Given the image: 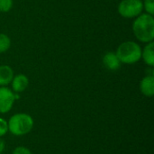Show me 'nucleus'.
<instances>
[{
  "instance_id": "f257e3e1",
  "label": "nucleus",
  "mask_w": 154,
  "mask_h": 154,
  "mask_svg": "<svg viewBox=\"0 0 154 154\" xmlns=\"http://www.w3.org/2000/svg\"><path fill=\"white\" fill-rule=\"evenodd\" d=\"M133 32L137 40L142 42H151L154 39L153 15L141 14L133 23Z\"/></svg>"
},
{
  "instance_id": "f03ea898",
  "label": "nucleus",
  "mask_w": 154,
  "mask_h": 154,
  "mask_svg": "<svg viewBox=\"0 0 154 154\" xmlns=\"http://www.w3.org/2000/svg\"><path fill=\"white\" fill-rule=\"evenodd\" d=\"M8 131L15 136H23L29 134L34 125L32 117L24 113H18L12 116L7 122Z\"/></svg>"
},
{
  "instance_id": "7ed1b4c3",
  "label": "nucleus",
  "mask_w": 154,
  "mask_h": 154,
  "mask_svg": "<svg viewBox=\"0 0 154 154\" xmlns=\"http://www.w3.org/2000/svg\"><path fill=\"white\" fill-rule=\"evenodd\" d=\"M116 54L121 63L134 64L142 58V48L135 42L127 41L118 46Z\"/></svg>"
},
{
  "instance_id": "20e7f679",
  "label": "nucleus",
  "mask_w": 154,
  "mask_h": 154,
  "mask_svg": "<svg viewBox=\"0 0 154 154\" xmlns=\"http://www.w3.org/2000/svg\"><path fill=\"white\" fill-rule=\"evenodd\" d=\"M143 10L141 0H122L118 5V13L125 18H134L139 16Z\"/></svg>"
},
{
  "instance_id": "39448f33",
  "label": "nucleus",
  "mask_w": 154,
  "mask_h": 154,
  "mask_svg": "<svg viewBox=\"0 0 154 154\" xmlns=\"http://www.w3.org/2000/svg\"><path fill=\"white\" fill-rule=\"evenodd\" d=\"M19 96L6 87H0V114L8 113Z\"/></svg>"
},
{
  "instance_id": "423d86ee",
  "label": "nucleus",
  "mask_w": 154,
  "mask_h": 154,
  "mask_svg": "<svg viewBox=\"0 0 154 154\" xmlns=\"http://www.w3.org/2000/svg\"><path fill=\"white\" fill-rule=\"evenodd\" d=\"M140 90L145 97H152L154 95V76H145L140 83Z\"/></svg>"
},
{
  "instance_id": "0eeeda50",
  "label": "nucleus",
  "mask_w": 154,
  "mask_h": 154,
  "mask_svg": "<svg viewBox=\"0 0 154 154\" xmlns=\"http://www.w3.org/2000/svg\"><path fill=\"white\" fill-rule=\"evenodd\" d=\"M11 83H12L13 90L15 93H21L27 88L29 85V79L25 75L19 74L13 78V80Z\"/></svg>"
},
{
  "instance_id": "6e6552de",
  "label": "nucleus",
  "mask_w": 154,
  "mask_h": 154,
  "mask_svg": "<svg viewBox=\"0 0 154 154\" xmlns=\"http://www.w3.org/2000/svg\"><path fill=\"white\" fill-rule=\"evenodd\" d=\"M103 63L109 70H116L121 67V61L115 52H107L103 57Z\"/></svg>"
},
{
  "instance_id": "1a4fd4ad",
  "label": "nucleus",
  "mask_w": 154,
  "mask_h": 154,
  "mask_svg": "<svg viewBox=\"0 0 154 154\" xmlns=\"http://www.w3.org/2000/svg\"><path fill=\"white\" fill-rule=\"evenodd\" d=\"M14 78V70L8 65L0 66V87L9 85Z\"/></svg>"
},
{
  "instance_id": "9d476101",
  "label": "nucleus",
  "mask_w": 154,
  "mask_h": 154,
  "mask_svg": "<svg viewBox=\"0 0 154 154\" xmlns=\"http://www.w3.org/2000/svg\"><path fill=\"white\" fill-rule=\"evenodd\" d=\"M142 58L144 63L150 67L154 66V42H148L147 45L142 50Z\"/></svg>"
},
{
  "instance_id": "9b49d317",
  "label": "nucleus",
  "mask_w": 154,
  "mask_h": 154,
  "mask_svg": "<svg viewBox=\"0 0 154 154\" xmlns=\"http://www.w3.org/2000/svg\"><path fill=\"white\" fill-rule=\"evenodd\" d=\"M11 46V40L10 38L5 34V33H0V53H4Z\"/></svg>"
},
{
  "instance_id": "f8f14e48",
  "label": "nucleus",
  "mask_w": 154,
  "mask_h": 154,
  "mask_svg": "<svg viewBox=\"0 0 154 154\" xmlns=\"http://www.w3.org/2000/svg\"><path fill=\"white\" fill-rule=\"evenodd\" d=\"M13 6V0H0V12L6 13L11 10Z\"/></svg>"
},
{
  "instance_id": "ddd939ff",
  "label": "nucleus",
  "mask_w": 154,
  "mask_h": 154,
  "mask_svg": "<svg viewBox=\"0 0 154 154\" xmlns=\"http://www.w3.org/2000/svg\"><path fill=\"white\" fill-rule=\"evenodd\" d=\"M143 8L146 10L148 14L153 15L154 14V0H144L143 3Z\"/></svg>"
},
{
  "instance_id": "4468645a",
  "label": "nucleus",
  "mask_w": 154,
  "mask_h": 154,
  "mask_svg": "<svg viewBox=\"0 0 154 154\" xmlns=\"http://www.w3.org/2000/svg\"><path fill=\"white\" fill-rule=\"evenodd\" d=\"M8 132V124L4 118L0 117V137L5 135Z\"/></svg>"
},
{
  "instance_id": "2eb2a0df",
  "label": "nucleus",
  "mask_w": 154,
  "mask_h": 154,
  "mask_svg": "<svg viewBox=\"0 0 154 154\" xmlns=\"http://www.w3.org/2000/svg\"><path fill=\"white\" fill-rule=\"evenodd\" d=\"M12 154H32V152H31L28 148H26V147H24V146H18V147H16V148L13 151V153Z\"/></svg>"
},
{
  "instance_id": "dca6fc26",
  "label": "nucleus",
  "mask_w": 154,
  "mask_h": 154,
  "mask_svg": "<svg viewBox=\"0 0 154 154\" xmlns=\"http://www.w3.org/2000/svg\"><path fill=\"white\" fill-rule=\"evenodd\" d=\"M5 143L4 142V140H2L0 138V154L5 151Z\"/></svg>"
}]
</instances>
